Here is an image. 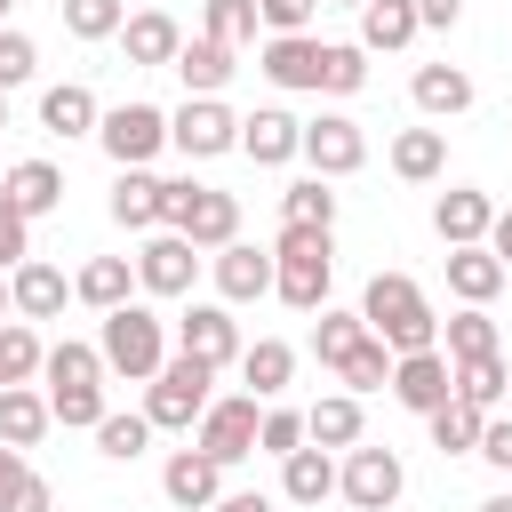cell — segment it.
<instances>
[{"label":"cell","instance_id":"6da1fadb","mask_svg":"<svg viewBox=\"0 0 512 512\" xmlns=\"http://www.w3.org/2000/svg\"><path fill=\"white\" fill-rule=\"evenodd\" d=\"M328 280H336V232L280 224V240H272V296L288 312H320L328 304Z\"/></svg>","mask_w":512,"mask_h":512},{"label":"cell","instance_id":"7a4b0ae2","mask_svg":"<svg viewBox=\"0 0 512 512\" xmlns=\"http://www.w3.org/2000/svg\"><path fill=\"white\" fill-rule=\"evenodd\" d=\"M360 320H368V336H384L392 352H432V344H440V312L424 304V288H416L408 272H376V280L360 288Z\"/></svg>","mask_w":512,"mask_h":512},{"label":"cell","instance_id":"3957f363","mask_svg":"<svg viewBox=\"0 0 512 512\" xmlns=\"http://www.w3.org/2000/svg\"><path fill=\"white\" fill-rule=\"evenodd\" d=\"M96 352H104V368L112 376H128V384H152L160 368H168V320L152 312V304H120V312H104V328H96Z\"/></svg>","mask_w":512,"mask_h":512},{"label":"cell","instance_id":"277c9868","mask_svg":"<svg viewBox=\"0 0 512 512\" xmlns=\"http://www.w3.org/2000/svg\"><path fill=\"white\" fill-rule=\"evenodd\" d=\"M168 224L216 256L224 240H240V192H216V184H192V176H168Z\"/></svg>","mask_w":512,"mask_h":512},{"label":"cell","instance_id":"5b68a950","mask_svg":"<svg viewBox=\"0 0 512 512\" xmlns=\"http://www.w3.org/2000/svg\"><path fill=\"white\" fill-rule=\"evenodd\" d=\"M208 384H216V368H208V360H192V352H176V360L144 384V416H152L160 432H192V424H200V408H208Z\"/></svg>","mask_w":512,"mask_h":512},{"label":"cell","instance_id":"8992f818","mask_svg":"<svg viewBox=\"0 0 512 512\" xmlns=\"http://www.w3.org/2000/svg\"><path fill=\"white\" fill-rule=\"evenodd\" d=\"M168 144L184 160H224V152H240V112L224 96H184L168 112Z\"/></svg>","mask_w":512,"mask_h":512},{"label":"cell","instance_id":"52a82bcc","mask_svg":"<svg viewBox=\"0 0 512 512\" xmlns=\"http://www.w3.org/2000/svg\"><path fill=\"white\" fill-rule=\"evenodd\" d=\"M256 424H264L256 392L208 400V408H200V424H192V448H208V456H216V464L232 472V464H248V456H256Z\"/></svg>","mask_w":512,"mask_h":512},{"label":"cell","instance_id":"ba28073f","mask_svg":"<svg viewBox=\"0 0 512 512\" xmlns=\"http://www.w3.org/2000/svg\"><path fill=\"white\" fill-rule=\"evenodd\" d=\"M400 488H408V464L392 456V448H344V472H336V496L352 504V512H392L400 504Z\"/></svg>","mask_w":512,"mask_h":512},{"label":"cell","instance_id":"9c48e42d","mask_svg":"<svg viewBox=\"0 0 512 512\" xmlns=\"http://www.w3.org/2000/svg\"><path fill=\"white\" fill-rule=\"evenodd\" d=\"M96 144L112 152V168H152V152L168 144V112L160 104H112L96 120Z\"/></svg>","mask_w":512,"mask_h":512},{"label":"cell","instance_id":"30bf717a","mask_svg":"<svg viewBox=\"0 0 512 512\" xmlns=\"http://www.w3.org/2000/svg\"><path fill=\"white\" fill-rule=\"evenodd\" d=\"M304 160H312V176H360L368 168V128L352 120V112H320V120H304Z\"/></svg>","mask_w":512,"mask_h":512},{"label":"cell","instance_id":"8fae6325","mask_svg":"<svg viewBox=\"0 0 512 512\" xmlns=\"http://www.w3.org/2000/svg\"><path fill=\"white\" fill-rule=\"evenodd\" d=\"M192 280H200V248H192L176 224H160V232L136 248V288H144V296H192Z\"/></svg>","mask_w":512,"mask_h":512},{"label":"cell","instance_id":"7c38bea8","mask_svg":"<svg viewBox=\"0 0 512 512\" xmlns=\"http://www.w3.org/2000/svg\"><path fill=\"white\" fill-rule=\"evenodd\" d=\"M384 392H392L408 416H432V408H448V400H456V360H448L440 344H432V352H400Z\"/></svg>","mask_w":512,"mask_h":512},{"label":"cell","instance_id":"4fadbf2b","mask_svg":"<svg viewBox=\"0 0 512 512\" xmlns=\"http://www.w3.org/2000/svg\"><path fill=\"white\" fill-rule=\"evenodd\" d=\"M176 352H192V360H208V368H232L240 360V320H232V304L216 296V304H184L176 312Z\"/></svg>","mask_w":512,"mask_h":512},{"label":"cell","instance_id":"5bb4252c","mask_svg":"<svg viewBox=\"0 0 512 512\" xmlns=\"http://www.w3.org/2000/svg\"><path fill=\"white\" fill-rule=\"evenodd\" d=\"M320 48H328V40H312V32H264L256 72H264L272 88H312V96H320Z\"/></svg>","mask_w":512,"mask_h":512},{"label":"cell","instance_id":"9a60e30c","mask_svg":"<svg viewBox=\"0 0 512 512\" xmlns=\"http://www.w3.org/2000/svg\"><path fill=\"white\" fill-rule=\"evenodd\" d=\"M240 152H248L256 168H288V160H304V120L280 112V104H256V112L240 120Z\"/></svg>","mask_w":512,"mask_h":512},{"label":"cell","instance_id":"2e32d148","mask_svg":"<svg viewBox=\"0 0 512 512\" xmlns=\"http://www.w3.org/2000/svg\"><path fill=\"white\" fill-rule=\"evenodd\" d=\"M104 208H112L120 232H160V224H168V176H152V168H120Z\"/></svg>","mask_w":512,"mask_h":512},{"label":"cell","instance_id":"e0dca14e","mask_svg":"<svg viewBox=\"0 0 512 512\" xmlns=\"http://www.w3.org/2000/svg\"><path fill=\"white\" fill-rule=\"evenodd\" d=\"M160 496H168L176 512H208V504L224 496V464H216L208 448H176V456L160 464Z\"/></svg>","mask_w":512,"mask_h":512},{"label":"cell","instance_id":"ac0fdd59","mask_svg":"<svg viewBox=\"0 0 512 512\" xmlns=\"http://www.w3.org/2000/svg\"><path fill=\"white\" fill-rule=\"evenodd\" d=\"M208 272H216V296H224V304H256V296H272V248L224 240V248L208 256Z\"/></svg>","mask_w":512,"mask_h":512},{"label":"cell","instance_id":"d6986e66","mask_svg":"<svg viewBox=\"0 0 512 512\" xmlns=\"http://www.w3.org/2000/svg\"><path fill=\"white\" fill-rule=\"evenodd\" d=\"M488 224H496V200H488L480 184H448V192L432 200V232H440L448 248H472V240H488Z\"/></svg>","mask_w":512,"mask_h":512},{"label":"cell","instance_id":"ffe728a7","mask_svg":"<svg viewBox=\"0 0 512 512\" xmlns=\"http://www.w3.org/2000/svg\"><path fill=\"white\" fill-rule=\"evenodd\" d=\"M336 472H344V464H336V448L304 440L296 456H280V496H288V504H304V512H320V504L336 496Z\"/></svg>","mask_w":512,"mask_h":512},{"label":"cell","instance_id":"44dd1931","mask_svg":"<svg viewBox=\"0 0 512 512\" xmlns=\"http://www.w3.org/2000/svg\"><path fill=\"white\" fill-rule=\"evenodd\" d=\"M120 48H128V64H136V72H160V64H176L184 24H176L168 8H136V16L120 24Z\"/></svg>","mask_w":512,"mask_h":512},{"label":"cell","instance_id":"7402d4cb","mask_svg":"<svg viewBox=\"0 0 512 512\" xmlns=\"http://www.w3.org/2000/svg\"><path fill=\"white\" fill-rule=\"evenodd\" d=\"M408 96H416V112L424 120H456V112H472V72L464 64H416V80H408Z\"/></svg>","mask_w":512,"mask_h":512},{"label":"cell","instance_id":"603a6c76","mask_svg":"<svg viewBox=\"0 0 512 512\" xmlns=\"http://www.w3.org/2000/svg\"><path fill=\"white\" fill-rule=\"evenodd\" d=\"M512 272H504V256L488 248V240H472V248H448V296L456 304H496V288H504Z\"/></svg>","mask_w":512,"mask_h":512},{"label":"cell","instance_id":"cb8c5ba5","mask_svg":"<svg viewBox=\"0 0 512 512\" xmlns=\"http://www.w3.org/2000/svg\"><path fill=\"white\" fill-rule=\"evenodd\" d=\"M8 296H16V320H56L64 296H72V280H64L48 256H24V264L8 272Z\"/></svg>","mask_w":512,"mask_h":512},{"label":"cell","instance_id":"d4e9b609","mask_svg":"<svg viewBox=\"0 0 512 512\" xmlns=\"http://www.w3.org/2000/svg\"><path fill=\"white\" fill-rule=\"evenodd\" d=\"M232 56H240V48H224V40H208V32H200V40H184V48H176V64H168V72L184 80V96H224V80L240 72Z\"/></svg>","mask_w":512,"mask_h":512},{"label":"cell","instance_id":"484cf974","mask_svg":"<svg viewBox=\"0 0 512 512\" xmlns=\"http://www.w3.org/2000/svg\"><path fill=\"white\" fill-rule=\"evenodd\" d=\"M96 120H104V104H96L88 80H56V88H40V128H48V136H96Z\"/></svg>","mask_w":512,"mask_h":512},{"label":"cell","instance_id":"4316f807","mask_svg":"<svg viewBox=\"0 0 512 512\" xmlns=\"http://www.w3.org/2000/svg\"><path fill=\"white\" fill-rule=\"evenodd\" d=\"M72 296H80L88 312H120V304L136 296V256H88V264L72 272Z\"/></svg>","mask_w":512,"mask_h":512},{"label":"cell","instance_id":"83f0119b","mask_svg":"<svg viewBox=\"0 0 512 512\" xmlns=\"http://www.w3.org/2000/svg\"><path fill=\"white\" fill-rule=\"evenodd\" d=\"M416 32H424L416 0H360V48H368V56H392V48H408Z\"/></svg>","mask_w":512,"mask_h":512},{"label":"cell","instance_id":"f1b7e54d","mask_svg":"<svg viewBox=\"0 0 512 512\" xmlns=\"http://www.w3.org/2000/svg\"><path fill=\"white\" fill-rule=\"evenodd\" d=\"M48 424H56L48 392H32V384H0V440H8V448H40Z\"/></svg>","mask_w":512,"mask_h":512},{"label":"cell","instance_id":"f546056e","mask_svg":"<svg viewBox=\"0 0 512 512\" xmlns=\"http://www.w3.org/2000/svg\"><path fill=\"white\" fill-rule=\"evenodd\" d=\"M0 192H8L24 216H48V208H64V168H56V160H16V168L0 176Z\"/></svg>","mask_w":512,"mask_h":512},{"label":"cell","instance_id":"4dcf8cb0","mask_svg":"<svg viewBox=\"0 0 512 512\" xmlns=\"http://www.w3.org/2000/svg\"><path fill=\"white\" fill-rule=\"evenodd\" d=\"M288 376H296V352H288L280 336H256V344H240V384H248L256 400H280V392H288Z\"/></svg>","mask_w":512,"mask_h":512},{"label":"cell","instance_id":"1f68e13d","mask_svg":"<svg viewBox=\"0 0 512 512\" xmlns=\"http://www.w3.org/2000/svg\"><path fill=\"white\" fill-rule=\"evenodd\" d=\"M304 432H312L320 448H360V432H368L360 392H328V400H312V408H304Z\"/></svg>","mask_w":512,"mask_h":512},{"label":"cell","instance_id":"d6a6232c","mask_svg":"<svg viewBox=\"0 0 512 512\" xmlns=\"http://www.w3.org/2000/svg\"><path fill=\"white\" fill-rule=\"evenodd\" d=\"M440 168H448V136L440 128H400L392 136V176L400 184H432Z\"/></svg>","mask_w":512,"mask_h":512},{"label":"cell","instance_id":"836d02e7","mask_svg":"<svg viewBox=\"0 0 512 512\" xmlns=\"http://www.w3.org/2000/svg\"><path fill=\"white\" fill-rule=\"evenodd\" d=\"M440 352H448V360H488V352H504V344H496V320H488V304H464V312H448V328H440Z\"/></svg>","mask_w":512,"mask_h":512},{"label":"cell","instance_id":"e575fe53","mask_svg":"<svg viewBox=\"0 0 512 512\" xmlns=\"http://www.w3.org/2000/svg\"><path fill=\"white\" fill-rule=\"evenodd\" d=\"M152 432H160V424H152L144 408H136V416H128V408H104V424H96V456H112V464H136V456L152 448Z\"/></svg>","mask_w":512,"mask_h":512},{"label":"cell","instance_id":"d590c367","mask_svg":"<svg viewBox=\"0 0 512 512\" xmlns=\"http://www.w3.org/2000/svg\"><path fill=\"white\" fill-rule=\"evenodd\" d=\"M480 424H488V408H472V400H448V408L424 416V432H432L440 456H472L480 448Z\"/></svg>","mask_w":512,"mask_h":512},{"label":"cell","instance_id":"8d00e7d4","mask_svg":"<svg viewBox=\"0 0 512 512\" xmlns=\"http://www.w3.org/2000/svg\"><path fill=\"white\" fill-rule=\"evenodd\" d=\"M368 88V48L360 40H328L320 48V96H360Z\"/></svg>","mask_w":512,"mask_h":512},{"label":"cell","instance_id":"74e56055","mask_svg":"<svg viewBox=\"0 0 512 512\" xmlns=\"http://www.w3.org/2000/svg\"><path fill=\"white\" fill-rule=\"evenodd\" d=\"M280 224H320V232H336V192H328V176H296V184L280 192Z\"/></svg>","mask_w":512,"mask_h":512},{"label":"cell","instance_id":"f35d334b","mask_svg":"<svg viewBox=\"0 0 512 512\" xmlns=\"http://www.w3.org/2000/svg\"><path fill=\"white\" fill-rule=\"evenodd\" d=\"M40 376H48V384H104L112 368H104V352H96V344H80V336H64V344H48V360H40Z\"/></svg>","mask_w":512,"mask_h":512},{"label":"cell","instance_id":"ab89813d","mask_svg":"<svg viewBox=\"0 0 512 512\" xmlns=\"http://www.w3.org/2000/svg\"><path fill=\"white\" fill-rule=\"evenodd\" d=\"M504 392H512L504 352H488V360H456V400H472V408H504Z\"/></svg>","mask_w":512,"mask_h":512},{"label":"cell","instance_id":"60d3db41","mask_svg":"<svg viewBox=\"0 0 512 512\" xmlns=\"http://www.w3.org/2000/svg\"><path fill=\"white\" fill-rule=\"evenodd\" d=\"M48 360V344L32 336V320H0V384H32Z\"/></svg>","mask_w":512,"mask_h":512},{"label":"cell","instance_id":"b9f144b4","mask_svg":"<svg viewBox=\"0 0 512 512\" xmlns=\"http://www.w3.org/2000/svg\"><path fill=\"white\" fill-rule=\"evenodd\" d=\"M360 336H368L360 312H328V304H320V320H312V352H320V368H344Z\"/></svg>","mask_w":512,"mask_h":512},{"label":"cell","instance_id":"7bdbcfd3","mask_svg":"<svg viewBox=\"0 0 512 512\" xmlns=\"http://www.w3.org/2000/svg\"><path fill=\"white\" fill-rule=\"evenodd\" d=\"M392 360H400V352H392L384 336H360L336 376H344V392H384V384H392Z\"/></svg>","mask_w":512,"mask_h":512},{"label":"cell","instance_id":"ee69618b","mask_svg":"<svg viewBox=\"0 0 512 512\" xmlns=\"http://www.w3.org/2000/svg\"><path fill=\"white\" fill-rule=\"evenodd\" d=\"M256 24H264V16H256V0H200V32H208V40H224V48H248V40H256Z\"/></svg>","mask_w":512,"mask_h":512},{"label":"cell","instance_id":"f6af8a7d","mask_svg":"<svg viewBox=\"0 0 512 512\" xmlns=\"http://www.w3.org/2000/svg\"><path fill=\"white\" fill-rule=\"evenodd\" d=\"M48 408L64 432H96L104 424V384H48Z\"/></svg>","mask_w":512,"mask_h":512},{"label":"cell","instance_id":"bcb514c9","mask_svg":"<svg viewBox=\"0 0 512 512\" xmlns=\"http://www.w3.org/2000/svg\"><path fill=\"white\" fill-rule=\"evenodd\" d=\"M120 24H128L120 0H64V32L72 40H120Z\"/></svg>","mask_w":512,"mask_h":512},{"label":"cell","instance_id":"7dc6e473","mask_svg":"<svg viewBox=\"0 0 512 512\" xmlns=\"http://www.w3.org/2000/svg\"><path fill=\"white\" fill-rule=\"evenodd\" d=\"M312 432H304V408H264V424H256V448L264 456H296Z\"/></svg>","mask_w":512,"mask_h":512},{"label":"cell","instance_id":"c3c4849f","mask_svg":"<svg viewBox=\"0 0 512 512\" xmlns=\"http://www.w3.org/2000/svg\"><path fill=\"white\" fill-rule=\"evenodd\" d=\"M32 72H40V48H32V32L0 24V88H24Z\"/></svg>","mask_w":512,"mask_h":512},{"label":"cell","instance_id":"681fc988","mask_svg":"<svg viewBox=\"0 0 512 512\" xmlns=\"http://www.w3.org/2000/svg\"><path fill=\"white\" fill-rule=\"evenodd\" d=\"M0 512H56V488H48V480L24 464L16 480H0Z\"/></svg>","mask_w":512,"mask_h":512},{"label":"cell","instance_id":"f907efd6","mask_svg":"<svg viewBox=\"0 0 512 512\" xmlns=\"http://www.w3.org/2000/svg\"><path fill=\"white\" fill-rule=\"evenodd\" d=\"M24 256H32V216H24V208L0 192V272H16Z\"/></svg>","mask_w":512,"mask_h":512},{"label":"cell","instance_id":"816d5d0a","mask_svg":"<svg viewBox=\"0 0 512 512\" xmlns=\"http://www.w3.org/2000/svg\"><path fill=\"white\" fill-rule=\"evenodd\" d=\"M480 464H496V472H512V416H496L488 408V424H480V448H472Z\"/></svg>","mask_w":512,"mask_h":512},{"label":"cell","instance_id":"f5cc1de1","mask_svg":"<svg viewBox=\"0 0 512 512\" xmlns=\"http://www.w3.org/2000/svg\"><path fill=\"white\" fill-rule=\"evenodd\" d=\"M312 8H320V0H256L264 32H312Z\"/></svg>","mask_w":512,"mask_h":512},{"label":"cell","instance_id":"db71d44e","mask_svg":"<svg viewBox=\"0 0 512 512\" xmlns=\"http://www.w3.org/2000/svg\"><path fill=\"white\" fill-rule=\"evenodd\" d=\"M416 16H424V24H432V32H448V24H456V16H464V0H416Z\"/></svg>","mask_w":512,"mask_h":512},{"label":"cell","instance_id":"11a10c76","mask_svg":"<svg viewBox=\"0 0 512 512\" xmlns=\"http://www.w3.org/2000/svg\"><path fill=\"white\" fill-rule=\"evenodd\" d=\"M208 512H272V496H256V488H232V496H216Z\"/></svg>","mask_w":512,"mask_h":512},{"label":"cell","instance_id":"9f6ffc18","mask_svg":"<svg viewBox=\"0 0 512 512\" xmlns=\"http://www.w3.org/2000/svg\"><path fill=\"white\" fill-rule=\"evenodd\" d=\"M488 248L504 256V272H512V208H496V224H488Z\"/></svg>","mask_w":512,"mask_h":512},{"label":"cell","instance_id":"6f0895ef","mask_svg":"<svg viewBox=\"0 0 512 512\" xmlns=\"http://www.w3.org/2000/svg\"><path fill=\"white\" fill-rule=\"evenodd\" d=\"M480 512H512V488H504V496H488V504H480Z\"/></svg>","mask_w":512,"mask_h":512},{"label":"cell","instance_id":"680465c9","mask_svg":"<svg viewBox=\"0 0 512 512\" xmlns=\"http://www.w3.org/2000/svg\"><path fill=\"white\" fill-rule=\"evenodd\" d=\"M8 312H16V296H8V280H0V320H8Z\"/></svg>","mask_w":512,"mask_h":512},{"label":"cell","instance_id":"91938a15","mask_svg":"<svg viewBox=\"0 0 512 512\" xmlns=\"http://www.w3.org/2000/svg\"><path fill=\"white\" fill-rule=\"evenodd\" d=\"M0 128H8V88H0Z\"/></svg>","mask_w":512,"mask_h":512},{"label":"cell","instance_id":"94428289","mask_svg":"<svg viewBox=\"0 0 512 512\" xmlns=\"http://www.w3.org/2000/svg\"><path fill=\"white\" fill-rule=\"evenodd\" d=\"M320 8H360V0H320Z\"/></svg>","mask_w":512,"mask_h":512},{"label":"cell","instance_id":"6125c7cd","mask_svg":"<svg viewBox=\"0 0 512 512\" xmlns=\"http://www.w3.org/2000/svg\"><path fill=\"white\" fill-rule=\"evenodd\" d=\"M8 8H16V0H0V16H8Z\"/></svg>","mask_w":512,"mask_h":512},{"label":"cell","instance_id":"be15d7a7","mask_svg":"<svg viewBox=\"0 0 512 512\" xmlns=\"http://www.w3.org/2000/svg\"><path fill=\"white\" fill-rule=\"evenodd\" d=\"M504 400H512V392H504Z\"/></svg>","mask_w":512,"mask_h":512}]
</instances>
